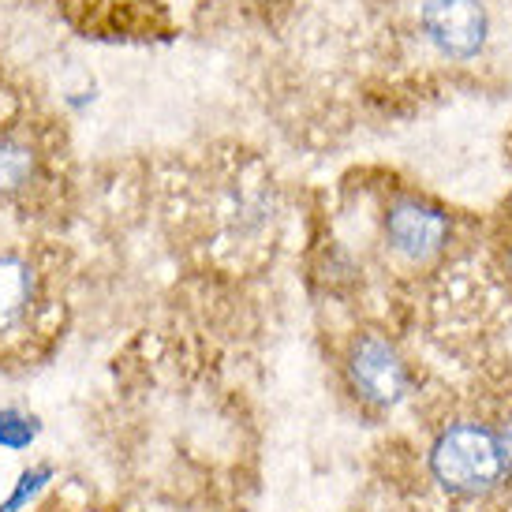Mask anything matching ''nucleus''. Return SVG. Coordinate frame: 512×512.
<instances>
[{
  "label": "nucleus",
  "mask_w": 512,
  "mask_h": 512,
  "mask_svg": "<svg viewBox=\"0 0 512 512\" xmlns=\"http://www.w3.org/2000/svg\"><path fill=\"white\" fill-rule=\"evenodd\" d=\"M427 468L441 494L456 501H479L494 494L505 479L498 430L475 419H456L449 427H441L438 438L430 441Z\"/></svg>",
  "instance_id": "nucleus-1"
},
{
  "label": "nucleus",
  "mask_w": 512,
  "mask_h": 512,
  "mask_svg": "<svg viewBox=\"0 0 512 512\" xmlns=\"http://www.w3.org/2000/svg\"><path fill=\"white\" fill-rule=\"evenodd\" d=\"M344 374L348 385L363 404L378 408V412H393L404 400L412 397V367L397 344L382 337V333H363L352 341L348 359H344Z\"/></svg>",
  "instance_id": "nucleus-2"
},
{
  "label": "nucleus",
  "mask_w": 512,
  "mask_h": 512,
  "mask_svg": "<svg viewBox=\"0 0 512 512\" xmlns=\"http://www.w3.org/2000/svg\"><path fill=\"white\" fill-rule=\"evenodd\" d=\"M385 243L408 262H430L438 258L449 240H453V221L445 217V210L430 206V202L415 199V195H400L385 206L382 217Z\"/></svg>",
  "instance_id": "nucleus-3"
},
{
  "label": "nucleus",
  "mask_w": 512,
  "mask_h": 512,
  "mask_svg": "<svg viewBox=\"0 0 512 512\" xmlns=\"http://www.w3.org/2000/svg\"><path fill=\"white\" fill-rule=\"evenodd\" d=\"M419 23L441 57L453 60L479 57L490 34V15L483 0H423Z\"/></svg>",
  "instance_id": "nucleus-4"
},
{
  "label": "nucleus",
  "mask_w": 512,
  "mask_h": 512,
  "mask_svg": "<svg viewBox=\"0 0 512 512\" xmlns=\"http://www.w3.org/2000/svg\"><path fill=\"white\" fill-rule=\"evenodd\" d=\"M42 299V273L27 255L0 251V337L30 322Z\"/></svg>",
  "instance_id": "nucleus-5"
},
{
  "label": "nucleus",
  "mask_w": 512,
  "mask_h": 512,
  "mask_svg": "<svg viewBox=\"0 0 512 512\" xmlns=\"http://www.w3.org/2000/svg\"><path fill=\"white\" fill-rule=\"evenodd\" d=\"M45 154L23 131H0V199H19L42 184Z\"/></svg>",
  "instance_id": "nucleus-6"
},
{
  "label": "nucleus",
  "mask_w": 512,
  "mask_h": 512,
  "mask_svg": "<svg viewBox=\"0 0 512 512\" xmlns=\"http://www.w3.org/2000/svg\"><path fill=\"white\" fill-rule=\"evenodd\" d=\"M45 434V423L38 412L23 404H4L0 408V453H27Z\"/></svg>",
  "instance_id": "nucleus-7"
},
{
  "label": "nucleus",
  "mask_w": 512,
  "mask_h": 512,
  "mask_svg": "<svg viewBox=\"0 0 512 512\" xmlns=\"http://www.w3.org/2000/svg\"><path fill=\"white\" fill-rule=\"evenodd\" d=\"M53 479H57V468H53V464H45V460H38V464L23 468V471H19V479L8 486V494L0 498V512H27L30 505H34V501L49 490V483H53Z\"/></svg>",
  "instance_id": "nucleus-8"
},
{
  "label": "nucleus",
  "mask_w": 512,
  "mask_h": 512,
  "mask_svg": "<svg viewBox=\"0 0 512 512\" xmlns=\"http://www.w3.org/2000/svg\"><path fill=\"white\" fill-rule=\"evenodd\" d=\"M498 445H501V460H505V475L512 479V412L505 415V423L498 430Z\"/></svg>",
  "instance_id": "nucleus-9"
}]
</instances>
